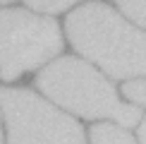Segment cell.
I'll list each match as a JSON object with an SVG mask.
<instances>
[{
	"label": "cell",
	"mask_w": 146,
	"mask_h": 144,
	"mask_svg": "<svg viewBox=\"0 0 146 144\" xmlns=\"http://www.w3.org/2000/svg\"><path fill=\"white\" fill-rule=\"evenodd\" d=\"M67 36L72 46L103 67L110 77L146 75V31L103 3H89L67 17Z\"/></svg>",
	"instance_id": "6da1fadb"
},
{
	"label": "cell",
	"mask_w": 146,
	"mask_h": 144,
	"mask_svg": "<svg viewBox=\"0 0 146 144\" xmlns=\"http://www.w3.org/2000/svg\"><path fill=\"white\" fill-rule=\"evenodd\" d=\"M38 89L55 103L84 118H110L120 125H137L139 108L117 101L115 87L79 58H60L38 75Z\"/></svg>",
	"instance_id": "7a4b0ae2"
},
{
	"label": "cell",
	"mask_w": 146,
	"mask_h": 144,
	"mask_svg": "<svg viewBox=\"0 0 146 144\" xmlns=\"http://www.w3.org/2000/svg\"><path fill=\"white\" fill-rule=\"evenodd\" d=\"M62 51V36L53 19L27 10H0V77L15 79Z\"/></svg>",
	"instance_id": "3957f363"
},
{
	"label": "cell",
	"mask_w": 146,
	"mask_h": 144,
	"mask_svg": "<svg viewBox=\"0 0 146 144\" xmlns=\"http://www.w3.org/2000/svg\"><path fill=\"white\" fill-rule=\"evenodd\" d=\"M0 113L10 144H86L82 127L27 89L0 87Z\"/></svg>",
	"instance_id": "277c9868"
},
{
	"label": "cell",
	"mask_w": 146,
	"mask_h": 144,
	"mask_svg": "<svg viewBox=\"0 0 146 144\" xmlns=\"http://www.w3.org/2000/svg\"><path fill=\"white\" fill-rule=\"evenodd\" d=\"M91 144H134L129 132L117 125H96L91 127Z\"/></svg>",
	"instance_id": "5b68a950"
},
{
	"label": "cell",
	"mask_w": 146,
	"mask_h": 144,
	"mask_svg": "<svg viewBox=\"0 0 146 144\" xmlns=\"http://www.w3.org/2000/svg\"><path fill=\"white\" fill-rule=\"evenodd\" d=\"M115 3L122 7V12L129 19L146 27V0H115Z\"/></svg>",
	"instance_id": "8992f818"
},
{
	"label": "cell",
	"mask_w": 146,
	"mask_h": 144,
	"mask_svg": "<svg viewBox=\"0 0 146 144\" xmlns=\"http://www.w3.org/2000/svg\"><path fill=\"white\" fill-rule=\"evenodd\" d=\"M24 3L34 10H41V12H62L70 5L79 3V0H24Z\"/></svg>",
	"instance_id": "52a82bcc"
},
{
	"label": "cell",
	"mask_w": 146,
	"mask_h": 144,
	"mask_svg": "<svg viewBox=\"0 0 146 144\" xmlns=\"http://www.w3.org/2000/svg\"><path fill=\"white\" fill-rule=\"evenodd\" d=\"M125 96L129 101H134L139 106H146V79H134V82H127L122 87Z\"/></svg>",
	"instance_id": "ba28073f"
},
{
	"label": "cell",
	"mask_w": 146,
	"mask_h": 144,
	"mask_svg": "<svg viewBox=\"0 0 146 144\" xmlns=\"http://www.w3.org/2000/svg\"><path fill=\"white\" fill-rule=\"evenodd\" d=\"M139 142H141V144H146V118H144L141 127H139Z\"/></svg>",
	"instance_id": "9c48e42d"
},
{
	"label": "cell",
	"mask_w": 146,
	"mask_h": 144,
	"mask_svg": "<svg viewBox=\"0 0 146 144\" xmlns=\"http://www.w3.org/2000/svg\"><path fill=\"white\" fill-rule=\"evenodd\" d=\"M0 144H3V130H0Z\"/></svg>",
	"instance_id": "30bf717a"
},
{
	"label": "cell",
	"mask_w": 146,
	"mask_h": 144,
	"mask_svg": "<svg viewBox=\"0 0 146 144\" xmlns=\"http://www.w3.org/2000/svg\"><path fill=\"white\" fill-rule=\"evenodd\" d=\"M0 3H10V0H0Z\"/></svg>",
	"instance_id": "8fae6325"
}]
</instances>
